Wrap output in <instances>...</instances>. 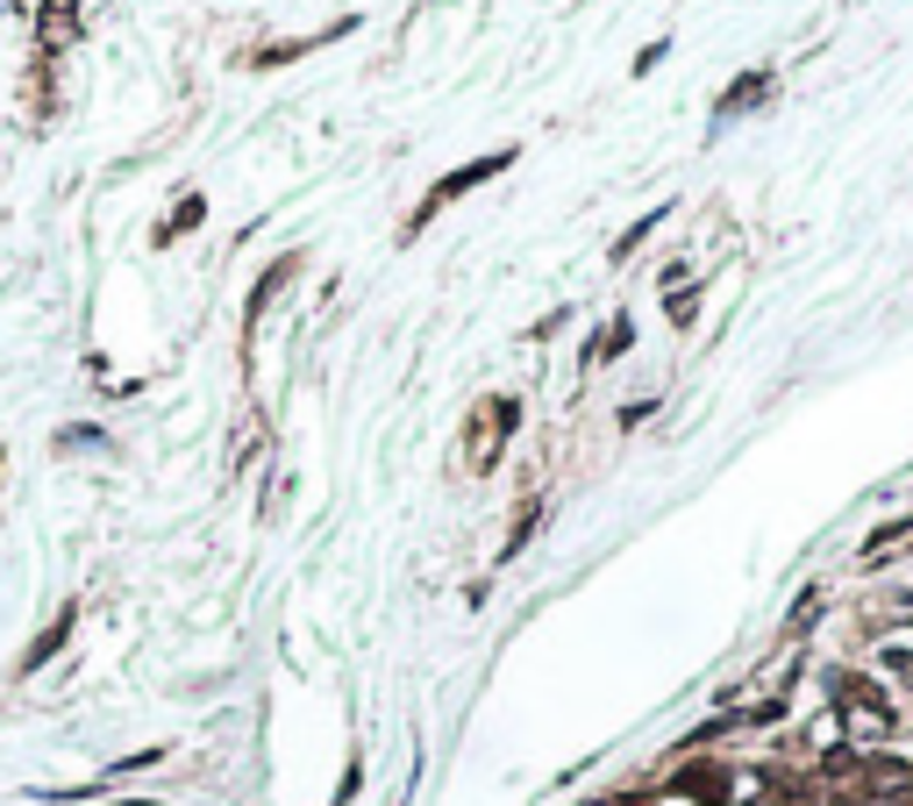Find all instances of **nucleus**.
Returning a JSON list of instances; mask_svg holds the SVG:
<instances>
[{
  "label": "nucleus",
  "instance_id": "f257e3e1",
  "mask_svg": "<svg viewBox=\"0 0 913 806\" xmlns=\"http://www.w3.org/2000/svg\"><path fill=\"white\" fill-rule=\"evenodd\" d=\"M79 29H86L79 0H43V14H36V65H57V51H65Z\"/></svg>",
  "mask_w": 913,
  "mask_h": 806
},
{
  "label": "nucleus",
  "instance_id": "f03ea898",
  "mask_svg": "<svg viewBox=\"0 0 913 806\" xmlns=\"http://www.w3.org/2000/svg\"><path fill=\"white\" fill-rule=\"evenodd\" d=\"M507 164H514V150H493V158H479V164H464V172H450V179H436V193H429V201H421V215H415V229H421V222H429V215H436V207H450V201H456V193H471V186H479V179H493V172H507Z\"/></svg>",
  "mask_w": 913,
  "mask_h": 806
},
{
  "label": "nucleus",
  "instance_id": "7ed1b4c3",
  "mask_svg": "<svg viewBox=\"0 0 913 806\" xmlns=\"http://www.w3.org/2000/svg\"><path fill=\"white\" fill-rule=\"evenodd\" d=\"M507 429H514V407L507 400H485L479 407V436H471V464H479V471L493 464V450H500V436H507Z\"/></svg>",
  "mask_w": 913,
  "mask_h": 806
},
{
  "label": "nucleus",
  "instance_id": "20e7f679",
  "mask_svg": "<svg viewBox=\"0 0 913 806\" xmlns=\"http://www.w3.org/2000/svg\"><path fill=\"white\" fill-rule=\"evenodd\" d=\"M72 621H79V606H65V614H57V621H51V628H43V635H36V643H29V649H22V671H43V664H51V657H57V649H65V635H72Z\"/></svg>",
  "mask_w": 913,
  "mask_h": 806
},
{
  "label": "nucleus",
  "instance_id": "39448f33",
  "mask_svg": "<svg viewBox=\"0 0 913 806\" xmlns=\"http://www.w3.org/2000/svg\"><path fill=\"white\" fill-rule=\"evenodd\" d=\"M764 94H771V79H764V72H750V79H742V86H728V94H721V108H713V121H728V115L756 108V100H764Z\"/></svg>",
  "mask_w": 913,
  "mask_h": 806
},
{
  "label": "nucleus",
  "instance_id": "423d86ee",
  "mask_svg": "<svg viewBox=\"0 0 913 806\" xmlns=\"http://www.w3.org/2000/svg\"><path fill=\"white\" fill-rule=\"evenodd\" d=\"M201 215H207V201L201 193H186V201L164 215V229H158V243H172V236H186V229H201Z\"/></svg>",
  "mask_w": 913,
  "mask_h": 806
}]
</instances>
